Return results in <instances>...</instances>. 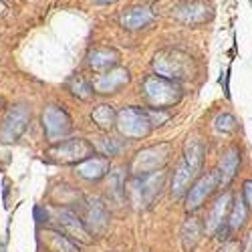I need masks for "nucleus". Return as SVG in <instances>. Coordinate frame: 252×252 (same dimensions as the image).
I'll use <instances>...</instances> for the list:
<instances>
[{
  "label": "nucleus",
  "mask_w": 252,
  "mask_h": 252,
  "mask_svg": "<svg viewBox=\"0 0 252 252\" xmlns=\"http://www.w3.org/2000/svg\"><path fill=\"white\" fill-rule=\"evenodd\" d=\"M204 158H206L204 141L198 137L188 139L186 148H184V158L178 165V170L174 172V178H172V196L174 198H184L188 194L190 186L200 176V170L204 165Z\"/></svg>",
  "instance_id": "1"
},
{
  "label": "nucleus",
  "mask_w": 252,
  "mask_h": 252,
  "mask_svg": "<svg viewBox=\"0 0 252 252\" xmlns=\"http://www.w3.org/2000/svg\"><path fill=\"white\" fill-rule=\"evenodd\" d=\"M141 95H143L145 103L152 105L154 109H170L180 103L184 91L178 81L165 79L159 75H150L143 79Z\"/></svg>",
  "instance_id": "2"
},
{
  "label": "nucleus",
  "mask_w": 252,
  "mask_h": 252,
  "mask_svg": "<svg viewBox=\"0 0 252 252\" xmlns=\"http://www.w3.org/2000/svg\"><path fill=\"white\" fill-rule=\"evenodd\" d=\"M154 71L159 77L172 79V81H182V79H190L196 73V63L194 59L178 49H165L156 53L154 57Z\"/></svg>",
  "instance_id": "3"
},
{
  "label": "nucleus",
  "mask_w": 252,
  "mask_h": 252,
  "mask_svg": "<svg viewBox=\"0 0 252 252\" xmlns=\"http://www.w3.org/2000/svg\"><path fill=\"white\" fill-rule=\"evenodd\" d=\"M167 172L158 170L154 174H145V176H133L129 182V198L131 204L137 210H148L156 204V200L161 196V190L165 188Z\"/></svg>",
  "instance_id": "4"
},
{
  "label": "nucleus",
  "mask_w": 252,
  "mask_h": 252,
  "mask_svg": "<svg viewBox=\"0 0 252 252\" xmlns=\"http://www.w3.org/2000/svg\"><path fill=\"white\" fill-rule=\"evenodd\" d=\"M172 158V143H156L150 148H143L137 152L129 163V172L133 176H145L154 174L158 170H163Z\"/></svg>",
  "instance_id": "5"
},
{
  "label": "nucleus",
  "mask_w": 252,
  "mask_h": 252,
  "mask_svg": "<svg viewBox=\"0 0 252 252\" xmlns=\"http://www.w3.org/2000/svg\"><path fill=\"white\" fill-rule=\"evenodd\" d=\"M49 159L55 163L63 165H77L79 161L95 156V145L83 137H73V139H63L53 143V148L47 152Z\"/></svg>",
  "instance_id": "6"
},
{
  "label": "nucleus",
  "mask_w": 252,
  "mask_h": 252,
  "mask_svg": "<svg viewBox=\"0 0 252 252\" xmlns=\"http://www.w3.org/2000/svg\"><path fill=\"white\" fill-rule=\"evenodd\" d=\"M115 127L125 139H141L152 133V121L141 107H123L115 117Z\"/></svg>",
  "instance_id": "7"
},
{
  "label": "nucleus",
  "mask_w": 252,
  "mask_h": 252,
  "mask_svg": "<svg viewBox=\"0 0 252 252\" xmlns=\"http://www.w3.org/2000/svg\"><path fill=\"white\" fill-rule=\"evenodd\" d=\"M43 129L51 143L63 141L73 131V119L61 105H49L43 111Z\"/></svg>",
  "instance_id": "8"
},
{
  "label": "nucleus",
  "mask_w": 252,
  "mask_h": 252,
  "mask_svg": "<svg viewBox=\"0 0 252 252\" xmlns=\"http://www.w3.org/2000/svg\"><path fill=\"white\" fill-rule=\"evenodd\" d=\"M83 224H85L87 232L91 236H101L105 234V230L109 228V208L103 200L99 198H85L83 200Z\"/></svg>",
  "instance_id": "9"
},
{
  "label": "nucleus",
  "mask_w": 252,
  "mask_h": 252,
  "mask_svg": "<svg viewBox=\"0 0 252 252\" xmlns=\"http://www.w3.org/2000/svg\"><path fill=\"white\" fill-rule=\"evenodd\" d=\"M29 123H31V109L27 105H23V103L12 105L4 117V121H2V127H0V141L2 143L16 141L27 131Z\"/></svg>",
  "instance_id": "10"
},
{
  "label": "nucleus",
  "mask_w": 252,
  "mask_h": 252,
  "mask_svg": "<svg viewBox=\"0 0 252 252\" xmlns=\"http://www.w3.org/2000/svg\"><path fill=\"white\" fill-rule=\"evenodd\" d=\"M218 188H220V182H218V172L216 170L196 178V182L190 186V190H188V194H186V210L188 212H196V210L202 208V204L212 196Z\"/></svg>",
  "instance_id": "11"
},
{
  "label": "nucleus",
  "mask_w": 252,
  "mask_h": 252,
  "mask_svg": "<svg viewBox=\"0 0 252 252\" xmlns=\"http://www.w3.org/2000/svg\"><path fill=\"white\" fill-rule=\"evenodd\" d=\"M55 216H57L59 230L65 236H69L73 242H77V244H89L93 240V236L87 232L85 224H83L81 216L75 212V210H71V208H57Z\"/></svg>",
  "instance_id": "12"
},
{
  "label": "nucleus",
  "mask_w": 252,
  "mask_h": 252,
  "mask_svg": "<svg viewBox=\"0 0 252 252\" xmlns=\"http://www.w3.org/2000/svg\"><path fill=\"white\" fill-rule=\"evenodd\" d=\"M131 79L129 71L123 69V67H113L105 73H99L93 81H91V89L95 93H101V95H107V93H117L123 85H127Z\"/></svg>",
  "instance_id": "13"
},
{
  "label": "nucleus",
  "mask_w": 252,
  "mask_h": 252,
  "mask_svg": "<svg viewBox=\"0 0 252 252\" xmlns=\"http://www.w3.org/2000/svg\"><path fill=\"white\" fill-rule=\"evenodd\" d=\"M230 204H232V194L230 192H224L220 198L214 200L212 208L206 216V222H204V232L206 234H216L222 226H226V220H228V212H230Z\"/></svg>",
  "instance_id": "14"
},
{
  "label": "nucleus",
  "mask_w": 252,
  "mask_h": 252,
  "mask_svg": "<svg viewBox=\"0 0 252 252\" xmlns=\"http://www.w3.org/2000/svg\"><path fill=\"white\" fill-rule=\"evenodd\" d=\"M214 16V8L202 2V0H192V2H186L182 6H178L176 10V18L182 20L184 25H202L206 20H210Z\"/></svg>",
  "instance_id": "15"
},
{
  "label": "nucleus",
  "mask_w": 252,
  "mask_h": 252,
  "mask_svg": "<svg viewBox=\"0 0 252 252\" xmlns=\"http://www.w3.org/2000/svg\"><path fill=\"white\" fill-rule=\"evenodd\" d=\"M109 170H111V163H109V158H105V156H91L75 165L77 176H81L83 180H89V182H97V180L105 178L109 174Z\"/></svg>",
  "instance_id": "16"
},
{
  "label": "nucleus",
  "mask_w": 252,
  "mask_h": 252,
  "mask_svg": "<svg viewBox=\"0 0 252 252\" xmlns=\"http://www.w3.org/2000/svg\"><path fill=\"white\" fill-rule=\"evenodd\" d=\"M240 167V150L236 145H230V148L222 154L220 161H218V182H220V188H226L230 186V182L234 180L236 172Z\"/></svg>",
  "instance_id": "17"
},
{
  "label": "nucleus",
  "mask_w": 252,
  "mask_h": 252,
  "mask_svg": "<svg viewBox=\"0 0 252 252\" xmlns=\"http://www.w3.org/2000/svg\"><path fill=\"white\" fill-rule=\"evenodd\" d=\"M105 204L113 206V208H121L125 202V172L123 170H113L107 174V188H105Z\"/></svg>",
  "instance_id": "18"
},
{
  "label": "nucleus",
  "mask_w": 252,
  "mask_h": 252,
  "mask_svg": "<svg viewBox=\"0 0 252 252\" xmlns=\"http://www.w3.org/2000/svg\"><path fill=\"white\" fill-rule=\"evenodd\" d=\"M154 10L148 8V6H133L129 10H125L121 16H119V25L125 29V31H139V29H145L152 20H154Z\"/></svg>",
  "instance_id": "19"
},
{
  "label": "nucleus",
  "mask_w": 252,
  "mask_h": 252,
  "mask_svg": "<svg viewBox=\"0 0 252 252\" xmlns=\"http://www.w3.org/2000/svg\"><path fill=\"white\" fill-rule=\"evenodd\" d=\"M180 236H182L184 250L186 252H192L200 244V240L204 236V222H202V218H198V216H190V218H188L184 222V226H182Z\"/></svg>",
  "instance_id": "20"
},
{
  "label": "nucleus",
  "mask_w": 252,
  "mask_h": 252,
  "mask_svg": "<svg viewBox=\"0 0 252 252\" xmlns=\"http://www.w3.org/2000/svg\"><path fill=\"white\" fill-rule=\"evenodd\" d=\"M89 67L97 73H105L119 63V53L115 49H93L89 53Z\"/></svg>",
  "instance_id": "21"
},
{
  "label": "nucleus",
  "mask_w": 252,
  "mask_h": 252,
  "mask_svg": "<svg viewBox=\"0 0 252 252\" xmlns=\"http://www.w3.org/2000/svg\"><path fill=\"white\" fill-rule=\"evenodd\" d=\"M43 240L51 252H79L77 242H73L69 236H65L61 230H47L43 234Z\"/></svg>",
  "instance_id": "22"
},
{
  "label": "nucleus",
  "mask_w": 252,
  "mask_h": 252,
  "mask_svg": "<svg viewBox=\"0 0 252 252\" xmlns=\"http://www.w3.org/2000/svg\"><path fill=\"white\" fill-rule=\"evenodd\" d=\"M115 117H117V111L113 109V105L109 103H101L93 109L91 113V121L97 125L101 131H109L115 127Z\"/></svg>",
  "instance_id": "23"
},
{
  "label": "nucleus",
  "mask_w": 252,
  "mask_h": 252,
  "mask_svg": "<svg viewBox=\"0 0 252 252\" xmlns=\"http://www.w3.org/2000/svg\"><path fill=\"white\" fill-rule=\"evenodd\" d=\"M246 218H248V208L242 200V196H238L236 200H232L230 204V212H228V220H226V226L230 232H238V230L246 224Z\"/></svg>",
  "instance_id": "24"
},
{
  "label": "nucleus",
  "mask_w": 252,
  "mask_h": 252,
  "mask_svg": "<svg viewBox=\"0 0 252 252\" xmlns=\"http://www.w3.org/2000/svg\"><path fill=\"white\" fill-rule=\"evenodd\" d=\"M67 89L71 91V95H75L77 99L83 101H89L93 97V89H91V83L85 81L83 77H71L67 81Z\"/></svg>",
  "instance_id": "25"
},
{
  "label": "nucleus",
  "mask_w": 252,
  "mask_h": 252,
  "mask_svg": "<svg viewBox=\"0 0 252 252\" xmlns=\"http://www.w3.org/2000/svg\"><path fill=\"white\" fill-rule=\"evenodd\" d=\"M214 127L222 133H234L238 129V121H236L234 115H230V113H220L214 119Z\"/></svg>",
  "instance_id": "26"
},
{
  "label": "nucleus",
  "mask_w": 252,
  "mask_h": 252,
  "mask_svg": "<svg viewBox=\"0 0 252 252\" xmlns=\"http://www.w3.org/2000/svg\"><path fill=\"white\" fill-rule=\"evenodd\" d=\"M99 150L103 152L101 156H105V158H109V156H117V154L123 150V143H119V141H117V139H113V137H107V139H101Z\"/></svg>",
  "instance_id": "27"
},
{
  "label": "nucleus",
  "mask_w": 252,
  "mask_h": 252,
  "mask_svg": "<svg viewBox=\"0 0 252 252\" xmlns=\"http://www.w3.org/2000/svg\"><path fill=\"white\" fill-rule=\"evenodd\" d=\"M145 113H148V117L152 121V127H156V125H163L167 119H170V113H167L165 109H154V107H150V109H145Z\"/></svg>",
  "instance_id": "28"
},
{
  "label": "nucleus",
  "mask_w": 252,
  "mask_h": 252,
  "mask_svg": "<svg viewBox=\"0 0 252 252\" xmlns=\"http://www.w3.org/2000/svg\"><path fill=\"white\" fill-rule=\"evenodd\" d=\"M242 200L248 208V212H252V180H246L242 186Z\"/></svg>",
  "instance_id": "29"
},
{
  "label": "nucleus",
  "mask_w": 252,
  "mask_h": 252,
  "mask_svg": "<svg viewBox=\"0 0 252 252\" xmlns=\"http://www.w3.org/2000/svg\"><path fill=\"white\" fill-rule=\"evenodd\" d=\"M218 252H242V244L236 242V240H230V242L222 244V248Z\"/></svg>",
  "instance_id": "30"
},
{
  "label": "nucleus",
  "mask_w": 252,
  "mask_h": 252,
  "mask_svg": "<svg viewBox=\"0 0 252 252\" xmlns=\"http://www.w3.org/2000/svg\"><path fill=\"white\" fill-rule=\"evenodd\" d=\"M34 218H36L38 224H47V220H49V212H47L43 206H36V208H34Z\"/></svg>",
  "instance_id": "31"
},
{
  "label": "nucleus",
  "mask_w": 252,
  "mask_h": 252,
  "mask_svg": "<svg viewBox=\"0 0 252 252\" xmlns=\"http://www.w3.org/2000/svg\"><path fill=\"white\" fill-rule=\"evenodd\" d=\"M242 252H252V230H250L248 236H246V242L242 244Z\"/></svg>",
  "instance_id": "32"
},
{
  "label": "nucleus",
  "mask_w": 252,
  "mask_h": 252,
  "mask_svg": "<svg viewBox=\"0 0 252 252\" xmlns=\"http://www.w3.org/2000/svg\"><path fill=\"white\" fill-rule=\"evenodd\" d=\"M97 4H113V2H117V0H95Z\"/></svg>",
  "instance_id": "33"
},
{
  "label": "nucleus",
  "mask_w": 252,
  "mask_h": 252,
  "mask_svg": "<svg viewBox=\"0 0 252 252\" xmlns=\"http://www.w3.org/2000/svg\"><path fill=\"white\" fill-rule=\"evenodd\" d=\"M2 103H4V101H2V99H0V107H2Z\"/></svg>",
  "instance_id": "34"
},
{
  "label": "nucleus",
  "mask_w": 252,
  "mask_h": 252,
  "mask_svg": "<svg viewBox=\"0 0 252 252\" xmlns=\"http://www.w3.org/2000/svg\"><path fill=\"white\" fill-rule=\"evenodd\" d=\"M250 2H252V0H250Z\"/></svg>",
  "instance_id": "35"
}]
</instances>
